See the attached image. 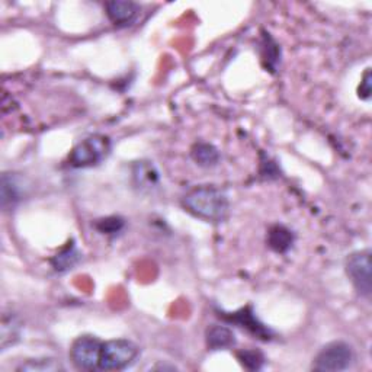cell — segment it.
Masks as SVG:
<instances>
[{
    "label": "cell",
    "mask_w": 372,
    "mask_h": 372,
    "mask_svg": "<svg viewBox=\"0 0 372 372\" xmlns=\"http://www.w3.org/2000/svg\"><path fill=\"white\" fill-rule=\"evenodd\" d=\"M182 204L192 215L211 222H222L230 208L229 197L213 185L197 186L183 197Z\"/></svg>",
    "instance_id": "1"
},
{
    "label": "cell",
    "mask_w": 372,
    "mask_h": 372,
    "mask_svg": "<svg viewBox=\"0 0 372 372\" xmlns=\"http://www.w3.org/2000/svg\"><path fill=\"white\" fill-rule=\"evenodd\" d=\"M138 357V347L127 339L108 340L102 345L99 369L121 371L130 366Z\"/></svg>",
    "instance_id": "2"
},
{
    "label": "cell",
    "mask_w": 372,
    "mask_h": 372,
    "mask_svg": "<svg viewBox=\"0 0 372 372\" xmlns=\"http://www.w3.org/2000/svg\"><path fill=\"white\" fill-rule=\"evenodd\" d=\"M111 141L105 135H91L80 141L70 153V164L73 168H92L108 156Z\"/></svg>",
    "instance_id": "3"
},
{
    "label": "cell",
    "mask_w": 372,
    "mask_h": 372,
    "mask_svg": "<svg viewBox=\"0 0 372 372\" xmlns=\"http://www.w3.org/2000/svg\"><path fill=\"white\" fill-rule=\"evenodd\" d=\"M355 361L354 349L346 342L327 343L313 362V369L321 372H339L349 369Z\"/></svg>",
    "instance_id": "4"
},
{
    "label": "cell",
    "mask_w": 372,
    "mask_h": 372,
    "mask_svg": "<svg viewBox=\"0 0 372 372\" xmlns=\"http://www.w3.org/2000/svg\"><path fill=\"white\" fill-rule=\"evenodd\" d=\"M347 277L352 281L357 291L369 298L372 293V279H371V252L361 251L350 255L346 262Z\"/></svg>",
    "instance_id": "5"
},
{
    "label": "cell",
    "mask_w": 372,
    "mask_h": 372,
    "mask_svg": "<svg viewBox=\"0 0 372 372\" xmlns=\"http://www.w3.org/2000/svg\"><path fill=\"white\" fill-rule=\"evenodd\" d=\"M102 342L95 336L77 338L70 349V358L76 368L85 371L99 369Z\"/></svg>",
    "instance_id": "6"
},
{
    "label": "cell",
    "mask_w": 372,
    "mask_h": 372,
    "mask_svg": "<svg viewBox=\"0 0 372 372\" xmlns=\"http://www.w3.org/2000/svg\"><path fill=\"white\" fill-rule=\"evenodd\" d=\"M218 317L222 319L227 323H234L243 328H246L247 332H251L260 340H271L274 333L271 328H267L263 323L259 321L256 317L252 305H247L236 313H224L218 312Z\"/></svg>",
    "instance_id": "7"
},
{
    "label": "cell",
    "mask_w": 372,
    "mask_h": 372,
    "mask_svg": "<svg viewBox=\"0 0 372 372\" xmlns=\"http://www.w3.org/2000/svg\"><path fill=\"white\" fill-rule=\"evenodd\" d=\"M107 15L111 22L117 27H128L135 22V19L140 13V6L134 2H122V0H117V2H108L105 5Z\"/></svg>",
    "instance_id": "8"
},
{
    "label": "cell",
    "mask_w": 372,
    "mask_h": 372,
    "mask_svg": "<svg viewBox=\"0 0 372 372\" xmlns=\"http://www.w3.org/2000/svg\"><path fill=\"white\" fill-rule=\"evenodd\" d=\"M205 338H206V346H208L211 350L230 349L236 345V336L233 333V330L227 326L214 324L208 327Z\"/></svg>",
    "instance_id": "9"
},
{
    "label": "cell",
    "mask_w": 372,
    "mask_h": 372,
    "mask_svg": "<svg viewBox=\"0 0 372 372\" xmlns=\"http://www.w3.org/2000/svg\"><path fill=\"white\" fill-rule=\"evenodd\" d=\"M22 333V323L13 313H5L2 317V327H0V346L2 350H6L9 346L15 345L20 339Z\"/></svg>",
    "instance_id": "10"
},
{
    "label": "cell",
    "mask_w": 372,
    "mask_h": 372,
    "mask_svg": "<svg viewBox=\"0 0 372 372\" xmlns=\"http://www.w3.org/2000/svg\"><path fill=\"white\" fill-rule=\"evenodd\" d=\"M133 178L140 190H153L160 179L152 161H137L133 168Z\"/></svg>",
    "instance_id": "11"
},
{
    "label": "cell",
    "mask_w": 372,
    "mask_h": 372,
    "mask_svg": "<svg viewBox=\"0 0 372 372\" xmlns=\"http://www.w3.org/2000/svg\"><path fill=\"white\" fill-rule=\"evenodd\" d=\"M294 243V234L293 232L286 229L284 225H274L272 229L267 233V244L272 251H275L277 253H285L289 249H291V246Z\"/></svg>",
    "instance_id": "12"
},
{
    "label": "cell",
    "mask_w": 372,
    "mask_h": 372,
    "mask_svg": "<svg viewBox=\"0 0 372 372\" xmlns=\"http://www.w3.org/2000/svg\"><path fill=\"white\" fill-rule=\"evenodd\" d=\"M191 156L198 166L214 168L220 161V152L210 142H197L191 150Z\"/></svg>",
    "instance_id": "13"
},
{
    "label": "cell",
    "mask_w": 372,
    "mask_h": 372,
    "mask_svg": "<svg viewBox=\"0 0 372 372\" xmlns=\"http://www.w3.org/2000/svg\"><path fill=\"white\" fill-rule=\"evenodd\" d=\"M80 252L76 247V244L67 243V246L65 247L63 251L58 252L53 259H51V265L54 267L55 272H67L79 263L80 260Z\"/></svg>",
    "instance_id": "14"
},
{
    "label": "cell",
    "mask_w": 372,
    "mask_h": 372,
    "mask_svg": "<svg viewBox=\"0 0 372 372\" xmlns=\"http://www.w3.org/2000/svg\"><path fill=\"white\" fill-rule=\"evenodd\" d=\"M20 201V188L18 180L12 176L5 173L2 178V205L4 208L8 210L9 206H13Z\"/></svg>",
    "instance_id": "15"
},
{
    "label": "cell",
    "mask_w": 372,
    "mask_h": 372,
    "mask_svg": "<svg viewBox=\"0 0 372 372\" xmlns=\"http://www.w3.org/2000/svg\"><path fill=\"white\" fill-rule=\"evenodd\" d=\"M237 359L240 361V364L244 368L251 369V371H259V369H262V366L265 364L263 354L260 352V350H256V349L240 350V352H237Z\"/></svg>",
    "instance_id": "16"
},
{
    "label": "cell",
    "mask_w": 372,
    "mask_h": 372,
    "mask_svg": "<svg viewBox=\"0 0 372 372\" xmlns=\"http://www.w3.org/2000/svg\"><path fill=\"white\" fill-rule=\"evenodd\" d=\"M263 47H265V55H263V60L267 61L266 65V69L270 70H275L277 69V65L279 63V57H281V50L278 47V44L275 43V41L270 36V34H266L263 36Z\"/></svg>",
    "instance_id": "17"
},
{
    "label": "cell",
    "mask_w": 372,
    "mask_h": 372,
    "mask_svg": "<svg viewBox=\"0 0 372 372\" xmlns=\"http://www.w3.org/2000/svg\"><path fill=\"white\" fill-rule=\"evenodd\" d=\"M124 227V221L119 217H108V218H103L99 220L96 222V229L102 233V234H117L122 230Z\"/></svg>",
    "instance_id": "18"
},
{
    "label": "cell",
    "mask_w": 372,
    "mask_h": 372,
    "mask_svg": "<svg viewBox=\"0 0 372 372\" xmlns=\"http://www.w3.org/2000/svg\"><path fill=\"white\" fill-rule=\"evenodd\" d=\"M22 371H58L60 364L54 359H32L20 366Z\"/></svg>",
    "instance_id": "19"
},
{
    "label": "cell",
    "mask_w": 372,
    "mask_h": 372,
    "mask_svg": "<svg viewBox=\"0 0 372 372\" xmlns=\"http://www.w3.org/2000/svg\"><path fill=\"white\" fill-rule=\"evenodd\" d=\"M371 69H366L364 77H362V81H361V86L358 89V95L361 99L364 100H368L371 98Z\"/></svg>",
    "instance_id": "20"
}]
</instances>
